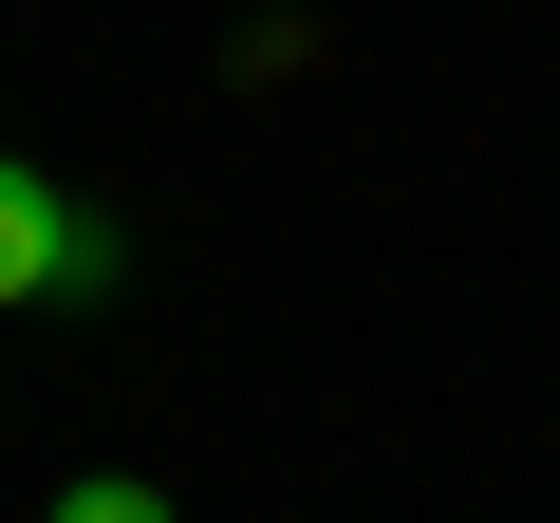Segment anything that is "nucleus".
Instances as JSON below:
<instances>
[{
    "mask_svg": "<svg viewBox=\"0 0 560 523\" xmlns=\"http://www.w3.org/2000/svg\"><path fill=\"white\" fill-rule=\"evenodd\" d=\"M94 262H113V224H94L57 168L0 150V318H20V300H94Z\"/></svg>",
    "mask_w": 560,
    "mask_h": 523,
    "instance_id": "f257e3e1",
    "label": "nucleus"
},
{
    "mask_svg": "<svg viewBox=\"0 0 560 523\" xmlns=\"http://www.w3.org/2000/svg\"><path fill=\"white\" fill-rule=\"evenodd\" d=\"M38 523H187V504H168V486H57Z\"/></svg>",
    "mask_w": 560,
    "mask_h": 523,
    "instance_id": "f03ea898",
    "label": "nucleus"
}]
</instances>
